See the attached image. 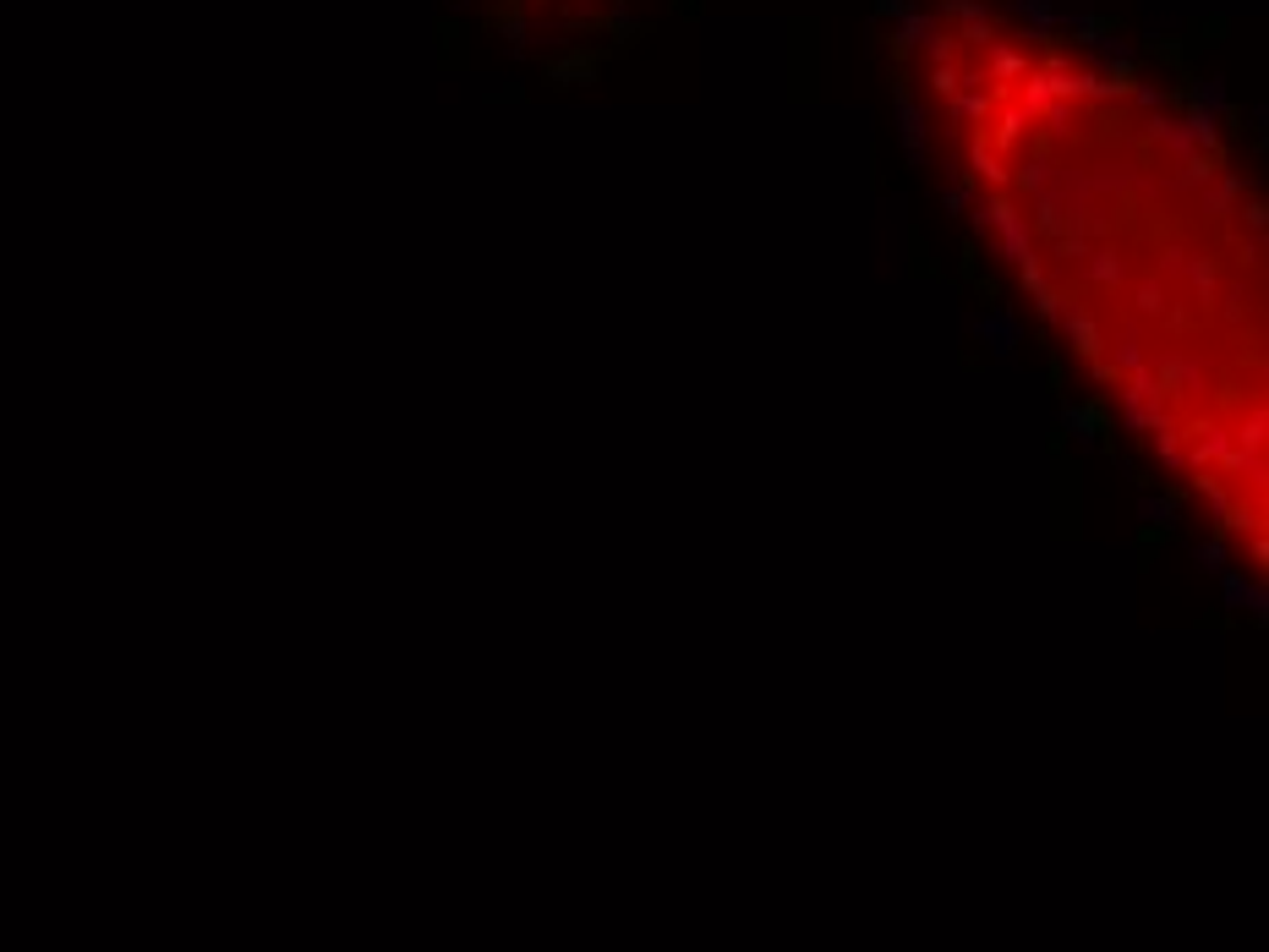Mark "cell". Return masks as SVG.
<instances>
[{
  "instance_id": "1",
  "label": "cell",
  "mask_w": 1269,
  "mask_h": 952,
  "mask_svg": "<svg viewBox=\"0 0 1269 952\" xmlns=\"http://www.w3.org/2000/svg\"><path fill=\"white\" fill-rule=\"evenodd\" d=\"M936 160L1122 432L1264 564V219L1204 120L1046 23L947 0L914 33Z\"/></svg>"
}]
</instances>
